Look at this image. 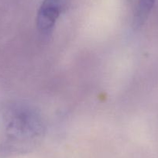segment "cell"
I'll list each match as a JSON object with an SVG mask.
<instances>
[{
    "instance_id": "1",
    "label": "cell",
    "mask_w": 158,
    "mask_h": 158,
    "mask_svg": "<svg viewBox=\"0 0 158 158\" xmlns=\"http://www.w3.org/2000/svg\"><path fill=\"white\" fill-rule=\"evenodd\" d=\"M63 0H44L38 11L36 25L39 31L44 35L52 32L59 18Z\"/></svg>"
},
{
    "instance_id": "2",
    "label": "cell",
    "mask_w": 158,
    "mask_h": 158,
    "mask_svg": "<svg viewBox=\"0 0 158 158\" xmlns=\"http://www.w3.org/2000/svg\"><path fill=\"white\" fill-rule=\"evenodd\" d=\"M156 0H139L136 10V21L138 24L143 22L153 8Z\"/></svg>"
}]
</instances>
